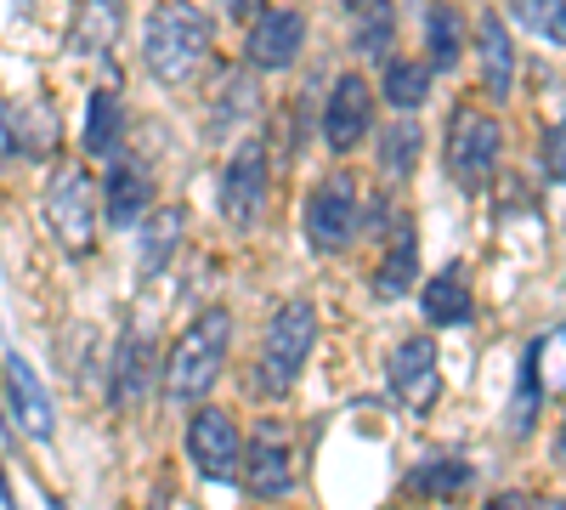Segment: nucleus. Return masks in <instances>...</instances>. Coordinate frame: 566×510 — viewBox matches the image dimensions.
I'll list each match as a JSON object with an SVG mask.
<instances>
[{
  "label": "nucleus",
  "instance_id": "obj_1",
  "mask_svg": "<svg viewBox=\"0 0 566 510\" xmlns=\"http://www.w3.org/2000/svg\"><path fill=\"white\" fill-rule=\"evenodd\" d=\"M227 352H232V312L227 306H205L187 330L176 335L159 381L170 403H205L210 386L227 375Z\"/></svg>",
  "mask_w": 566,
  "mask_h": 510
},
{
  "label": "nucleus",
  "instance_id": "obj_2",
  "mask_svg": "<svg viewBox=\"0 0 566 510\" xmlns=\"http://www.w3.org/2000/svg\"><path fill=\"white\" fill-rule=\"evenodd\" d=\"M210 40H216V29H210L205 7H193V0H165L142 23V63H148L154 80L181 85L210 58Z\"/></svg>",
  "mask_w": 566,
  "mask_h": 510
},
{
  "label": "nucleus",
  "instance_id": "obj_3",
  "mask_svg": "<svg viewBox=\"0 0 566 510\" xmlns=\"http://www.w3.org/2000/svg\"><path fill=\"white\" fill-rule=\"evenodd\" d=\"M317 346V306L312 301H283L261 335V363H255V392L261 397H290L312 363Z\"/></svg>",
  "mask_w": 566,
  "mask_h": 510
},
{
  "label": "nucleus",
  "instance_id": "obj_4",
  "mask_svg": "<svg viewBox=\"0 0 566 510\" xmlns=\"http://www.w3.org/2000/svg\"><path fill=\"white\" fill-rule=\"evenodd\" d=\"M499 159H504V125L488 108H476V103H459L448 114V136H442L448 176L459 181L464 194H476V188H488V181H493Z\"/></svg>",
  "mask_w": 566,
  "mask_h": 510
},
{
  "label": "nucleus",
  "instance_id": "obj_5",
  "mask_svg": "<svg viewBox=\"0 0 566 510\" xmlns=\"http://www.w3.org/2000/svg\"><path fill=\"white\" fill-rule=\"evenodd\" d=\"M40 210H45L52 239L74 261H85L97 250V181H91L85 165H57L52 181H45V194H40Z\"/></svg>",
  "mask_w": 566,
  "mask_h": 510
},
{
  "label": "nucleus",
  "instance_id": "obj_6",
  "mask_svg": "<svg viewBox=\"0 0 566 510\" xmlns=\"http://www.w3.org/2000/svg\"><path fill=\"white\" fill-rule=\"evenodd\" d=\"M363 239V181L352 170H328L306 194V244L317 256H340Z\"/></svg>",
  "mask_w": 566,
  "mask_h": 510
},
{
  "label": "nucleus",
  "instance_id": "obj_7",
  "mask_svg": "<svg viewBox=\"0 0 566 510\" xmlns=\"http://www.w3.org/2000/svg\"><path fill=\"white\" fill-rule=\"evenodd\" d=\"M187 459L205 482H239V459H244V431L227 408L216 403H199L193 420H187Z\"/></svg>",
  "mask_w": 566,
  "mask_h": 510
},
{
  "label": "nucleus",
  "instance_id": "obj_8",
  "mask_svg": "<svg viewBox=\"0 0 566 510\" xmlns=\"http://www.w3.org/2000/svg\"><path fill=\"white\" fill-rule=\"evenodd\" d=\"M306 52V12L301 7H261L244 29V69L283 74Z\"/></svg>",
  "mask_w": 566,
  "mask_h": 510
},
{
  "label": "nucleus",
  "instance_id": "obj_9",
  "mask_svg": "<svg viewBox=\"0 0 566 510\" xmlns=\"http://www.w3.org/2000/svg\"><path fill=\"white\" fill-rule=\"evenodd\" d=\"M368 131H374V85L357 69H346L323 97V148L346 159L368 143Z\"/></svg>",
  "mask_w": 566,
  "mask_h": 510
},
{
  "label": "nucleus",
  "instance_id": "obj_10",
  "mask_svg": "<svg viewBox=\"0 0 566 510\" xmlns=\"http://www.w3.org/2000/svg\"><path fill=\"white\" fill-rule=\"evenodd\" d=\"M386 386L408 414H431V403L442 397V357L431 335H408L391 346L386 357Z\"/></svg>",
  "mask_w": 566,
  "mask_h": 510
},
{
  "label": "nucleus",
  "instance_id": "obj_11",
  "mask_svg": "<svg viewBox=\"0 0 566 510\" xmlns=\"http://www.w3.org/2000/svg\"><path fill=\"white\" fill-rule=\"evenodd\" d=\"M266 210V148L261 136H244L221 170V216L232 227H255Z\"/></svg>",
  "mask_w": 566,
  "mask_h": 510
},
{
  "label": "nucleus",
  "instance_id": "obj_12",
  "mask_svg": "<svg viewBox=\"0 0 566 510\" xmlns=\"http://www.w3.org/2000/svg\"><path fill=\"white\" fill-rule=\"evenodd\" d=\"M154 392H159V346L142 330H125L114 341V357H108V403L114 408H142Z\"/></svg>",
  "mask_w": 566,
  "mask_h": 510
},
{
  "label": "nucleus",
  "instance_id": "obj_13",
  "mask_svg": "<svg viewBox=\"0 0 566 510\" xmlns=\"http://www.w3.org/2000/svg\"><path fill=\"white\" fill-rule=\"evenodd\" d=\"M239 482L255 499H283L295 488V443L283 437V426H261L239 459Z\"/></svg>",
  "mask_w": 566,
  "mask_h": 510
},
{
  "label": "nucleus",
  "instance_id": "obj_14",
  "mask_svg": "<svg viewBox=\"0 0 566 510\" xmlns=\"http://www.w3.org/2000/svg\"><path fill=\"white\" fill-rule=\"evenodd\" d=\"M148 210H154V170H148V159L119 148L108 159V176H103V216L125 233V227H136Z\"/></svg>",
  "mask_w": 566,
  "mask_h": 510
},
{
  "label": "nucleus",
  "instance_id": "obj_15",
  "mask_svg": "<svg viewBox=\"0 0 566 510\" xmlns=\"http://www.w3.org/2000/svg\"><path fill=\"white\" fill-rule=\"evenodd\" d=\"M0 136H7V148L23 154V159H52L57 143H63V119L45 97H23V103L0 108Z\"/></svg>",
  "mask_w": 566,
  "mask_h": 510
},
{
  "label": "nucleus",
  "instance_id": "obj_16",
  "mask_svg": "<svg viewBox=\"0 0 566 510\" xmlns=\"http://www.w3.org/2000/svg\"><path fill=\"white\" fill-rule=\"evenodd\" d=\"M7 403H12V420H18L23 437H34V443H52L57 437V408H52V397H45L40 375L18 352L7 357Z\"/></svg>",
  "mask_w": 566,
  "mask_h": 510
},
{
  "label": "nucleus",
  "instance_id": "obj_17",
  "mask_svg": "<svg viewBox=\"0 0 566 510\" xmlns=\"http://www.w3.org/2000/svg\"><path fill=\"white\" fill-rule=\"evenodd\" d=\"M413 290H419V312H424V323H431V330H464V323L476 318V295H470V284H464L459 267L431 272V278H424V284H413Z\"/></svg>",
  "mask_w": 566,
  "mask_h": 510
},
{
  "label": "nucleus",
  "instance_id": "obj_18",
  "mask_svg": "<svg viewBox=\"0 0 566 510\" xmlns=\"http://www.w3.org/2000/svg\"><path fill=\"white\" fill-rule=\"evenodd\" d=\"M419 278H424L419 272V233H413V221L402 216L391 244H386V256H380V267H374V295H380V301H402V295H413Z\"/></svg>",
  "mask_w": 566,
  "mask_h": 510
},
{
  "label": "nucleus",
  "instance_id": "obj_19",
  "mask_svg": "<svg viewBox=\"0 0 566 510\" xmlns=\"http://www.w3.org/2000/svg\"><path fill=\"white\" fill-rule=\"evenodd\" d=\"M119 29H125V0H80V12L69 23V52L103 58V52H114Z\"/></svg>",
  "mask_w": 566,
  "mask_h": 510
},
{
  "label": "nucleus",
  "instance_id": "obj_20",
  "mask_svg": "<svg viewBox=\"0 0 566 510\" xmlns=\"http://www.w3.org/2000/svg\"><path fill=\"white\" fill-rule=\"evenodd\" d=\"M476 58H482V80H488V97L504 103L515 91V40L504 29L499 12H482L476 18Z\"/></svg>",
  "mask_w": 566,
  "mask_h": 510
},
{
  "label": "nucleus",
  "instance_id": "obj_21",
  "mask_svg": "<svg viewBox=\"0 0 566 510\" xmlns=\"http://www.w3.org/2000/svg\"><path fill=\"white\" fill-rule=\"evenodd\" d=\"M424 63H431V74H453L464 63V12L453 0L424 7Z\"/></svg>",
  "mask_w": 566,
  "mask_h": 510
},
{
  "label": "nucleus",
  "instance_id": "obj_22",
  "mask_svg": "<svg viewBox=\"0 0 566 510\" xmlns=\"http://www.w3.org/2000/svg\"><path fill=\"white\" fill-rule=\"evenodd\" d=\"M80 148H85L91 159H114V154L125 148V103H119V91H108V85L91 91Z\"/></svg>",
  "mask_w": 566,
  "mask_h": 510
},
{
  "label": "nucleus",
  "instance_id": "obj_23",
  "mask_svg": "<svg viewBox=\"0 0 566 510\" xmlns=\"http://www.w3.org/2000/svg\"><path fill=\"white\" fill-rule=\"evenodd\" d=\"M549 381H544V341H533L522 352V375H515V397H510V437H533L538 431V414H544Z\"/></svg>",
  "mask_w": 566,
  "mask_h": 510
},
{
  "label": "nucleus",
  "instance_id": "obj_24",
  "mask_svg": "<svg viewBox=\"0 0 566 510\" xmlns=\"http://www.w3.org/2000/svg\"><path fill=\"white\" fill-rule=\"evenodd\" d=\"M431 63H419V58H391L386 69H380V91L374 97H386L397 114H413V108H424L431 103Z\"/></svg>",
  "mask_w": 566,
  "mask_h": 510
},
{
  "label": "nucleus",
  "instance_id": "obj_25",
  "mask_svg": "<svg viewBox=\"0 0 566 510\" xmlns=\"http://www.w3.org/2000/svg\"><path fill=\"white\" fill-rule=\"evenodd\" d=\"M470 482H476V471H470V459H459V454H437V459H424V466H413L408 471V493H431V499H459V493H470Z\"/></svg>",
  "mask_w": 566,
  "mask_h": 510
},
{
  "label": "nucleus",
  "instance_id": "obj_26",
  "mask_svg": "<svg viewBox=\"0 0 566 510\" xmlns=\"http://www.w3.org/2000/svg\"><path fill=\"white\" fill-rule=\"evenodd\" d=\"M148 227H142V272H165L170 267V256H176V244H181V227H187V210L181 205H165L159 216H142Z\"/></svg>",
  "mask_w": 566,
  "mask_h": 510
},
{
  "label": "nucleus",
  "instance_id": "obj_27",
  "mask_svg": "<svg viewBox=\"0 0 566 510\" xmlns=\"http://www.w3.org/2000/svg\"><path fill=\"white\" fill-rule=\"evenodd\" d=\"M419 154H424V131H419L413 119L391 125V131L380 136V148H374V159H380V176H386V181H408L413 165H419Z\"/></svg>",
  "mask_w": 566,
  "mask_h": 510
},
{
  "label": "nucleus",
  "instance_id": "obj_28",
  "mask_svg": "<svg viewBox=\"0 0 566 510\" xmlns=\"http://www.w3.org/2000/svg\"><path fill=\"white\" fill-rule=\"evenodd\" d=\"M357 18H363V23H357V52H363L368 63H386L391 40H397V7H391V0H368Z\"/></svg>",
  "mask_w": 566,
  "mask_h": 510
},
{
  "label": "nucleus",
  "instance_id": "obj_29",
  "mask_svg": "<svg viewBox=\"0 0 566 510\" xmlns=\"http://www.w3.org/2000/svg\"><path fill=\"white\" fill-rule=\"evenodd\" d=\"M510 18L549 45H566V0H510Z\"/></svg>",
  "mask_w": 566,
  "mask_h": 510
},
{
  "label": "nucleus",
  "instance_id": "obj_30",
  "mask_svg": "<svg viewBox=\"0 0 566 510\" xmlns=\"http://www.w3.org/2000/svg\"><path fill=\"white\" fill-rule=\"evenodd\" d=\"M239 114H255V85H250V80H232V85L221 91V108L210 114V131L221 136L227 125H239Z\"/></svg>",
  "mask_w": 566,
  "mask_h": 510
},
{
  "label": "nucleus",
  "instance_id": "obj_31",
  "mask_svg": "<svg viewBox=\"0 0 566 510\" xmlns=\"http://www.w3.org/2000/svg\"><path fill=\"white\" fill-rule=\"evenodd\" d=\"M544 170H549L555 188H566V119L544 131Z\"/></svg>",
  "mask_w": 566,
  "mask_h": 510
},
{
  "label": "nucleus",
  "instance_id": "obj_32",
  "mask_svg": "<svg viewBox=\"0 0 566 510\" xmlns=\"http://www.w3.org/2000/svg\"><path fill=\"white\" fill-rule=\"evenodd\" d=\"M221 7H227L232 18H250V12H261V7H266V0H221Z\"/></svg>",
  "mask_w": 566,
  "mask_h": 510
},
{
  "label": "nucleus",
  "instance_id": "obj_33",
  "mask_svg": "<svg viewBox=\"0 0 566 510\" xmlns=\"http://www.w3.org/2000/svg\"><path fill=\"white\" fill-rule=\"evenodd\" d=\"M549 459L566 471V420H560V431H555V448H549Z\"/></svg>",
  "mask_w": 566,
  "mask_h": 510
},
{
  "label": "nucleus",
  "instance_id": "obj_34",
  "mask_svg": "<svg viewBox=\"0 0 566 510\" xmlns=\"http://www.w3.org/2000/svg\"><path fill=\"white\" fill-rule=\"evenodd\" d=\"M0 499L12 504V477H7V466H0Z\"/></svg>",
  "mask_w": 566,
  "mask_h": 510
},
{
  "label": "nucleus",
  "instance_id": "obj_35",
  "mask_svg": "<svg viewBox=\"0 0 566 510\" xmlns=\"http://www.w3.org/2000/svg\"><path fill=\"white\" fill-rule=\"evenodd\" d=\"M340 7H346V12H363V7H368V0H340Z\"/></svg>",
  "mask_w": 566,
  "mask_h": 510
}]
</instances>
